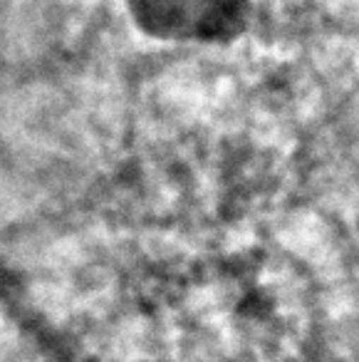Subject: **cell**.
<instances>
[{
    "label": "cell",
    "instance_id": "6da1fadb",
    "mask_svg": "<svg viewBox=\"0 0 359 362\" xmlns=\"http://www.w3.org/2000/svg\"><path fill=\"white\" fill-rule=\"evenodd\" d=\"M131 21L164 42H223L245 28L248 0H126Z\"/></svg>",
    "mask_w": 359,
    "mask_h": 362
}]
</instances>
